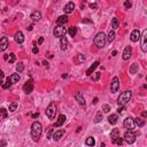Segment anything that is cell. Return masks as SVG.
Segmentation results:
<instances>
[{
    "instance_id": "cell-35",
    "label": "cell",
    "mask_w": 147,
    "mask_h": 147,
    "mask_svg": "<svg viewBox=\"0 0 147 147\" xmlns=\"http://www.w3.org/2000/svg\"><path fill=\"white\" fill-rule=\"evenodd\" d=\"M16 108H17V102H12L9 105V112H15Z\"/></svg>"
},
{
    "instance_id": "cell-41",
    "label": "cell",
    "mask_w": 147,
    "mask_h": 147,
    "mask_svg": "<svg viewBox=\"0 0 147 147\" xmlns=\"http://www.w3.org/2000/svg\"><path fill=\"white\" fill-rule=\"evenodd\" d=\"M3 77H5V75H3V71L0 69V84L2 85V79H3Z\"/></svg>"
},
{
    "instance_id": "cell-24",
    "label": "cell",
    "mask_w": 147,
    "mask_h": 147,
    "mask_svg": "<svg viewBox=\"0 0 147 147\" xmlns=\"http://www.w3.org/2000/svg\"><path fill=\"white\" fill-rule=\"evenodd\" d=\"M117 119H118L117 114H112V115H109V117H108V122L112 125H115L116 123H117Z\"/></svg>"
},
{
    "instance_id": "cell-20",
    "label": "cell",
    "mask_w": 147,
    "mask_h": 147,
    "mask_svg": "<svg viewBox=\"0 0 147 147\" xmlns=\"http://www.w3.org/2000/svg\"><path fill=\"white\" fill-rule=\"evenodd\" d=\"M60 47H61L62 51H66L67 48H68V39H67V37L61 38V40H60Z\"/></svg>"
},
{
    "instance_id": "cell-47",
    "label": "cell",
    "mask_w": 147,
    "mask_h": 147,
    "mask_svg": "<svg viewBox=\"0 0 147 147\" xmlns=\"http://www.w3.org/2000/svg\"><path fill=\"white\" fill-rule=\"evenodd\" d=\"M90 7L92 8V9H95V8L98 7V5H97L95 2H93V3H90Z\"/></svg>"
},
{
    "instance_id": "cell-9",
    "label": "cell",
    "mask_w": 147,
    "mask_h": 147,
    "mask_svg": "<svg viewBox=\"0 0 147 147\" xmlns=\"http://www.w3.org/2000/svg\"><path fill=\"white\" fill-rule=\"evenodd\" d=\"M141 39V50L143 52H147V30L145 29L143 31V34H140Z\"/></svg>"
},
{
    "instance_id": "cell-18",
    "label": "cell",
    "mask_w": 147,
    "mask_h": 147,
    "mask_svg": "<svg viewBox=\"0 0 147 147\" xmlns=\"http://www.w3.org/2000/svg\"><path fill=\"white\" fill-rule=\"evenodd\" d=\"M30 19H31L33 22H38V21H40V19H41V13L38 12V10H36V12H33V13L31 14Z\"/></svg>"
},
{
    "instance_id": "cell-58",
    "label": "cell",
    "mask_w": 147,
    "mask_h": 147,
    "mask_svg": "<svg viewBox=\"0 0 147 147\" xmlns=\"http://www.w3.org/2000/svg\"><path fill=\"white\" fill-rule=\"evenodd\" d=\"M100 147H106V144H105V143H102V144H101V146Z\"/></svg>"
},
{
    "instance_id": "cell-43",
    "label": "cell",
    "mask_w": 147,
    "mask_h": 147,
    "mask_svg": "<svg viewBox=\"0 0 147 147\" xmlns=\"http://www.w3.org/2000/svg\"><path fill=\"white\" fill-rule=\"evenodd\" d=\"M52 135H53V129H50L48 130V132H47V138L50 139V138H52Z\"/></svg>"
},
{
    "instance_id": "cell-44",
    "label": "cell",
    "mask_w": 147,
    "mask_h": 147,
    "mask_svg": "<svg viewBox=\"0 0 147 147\" xmlns=\"http://www.w3.org/2000/svg\"><path fill=\"white\" fill-rule=\"evenodd\" d=\"M124 108H125V106H119V108L117 109V113H118V114H122L123 112H124Z\"/></svg>"
},
{
    "instance_id": "cell-2",
    "label": "cell",
    "mask_w": 147,
    "mask_h": 147,
    "mask_svg": "<svg viewBox=\"0 0 147 147\" xmlns=\"http://www.w3.org/2000/svg\"><path fill=\"white\" fill-rule=\"evenodd\" d=\"M131 97H132L131 91H125V92L121 93L119 94V97L117 98V103H118V106H125V105L130 101Z\"/></svg>"
},
{
    "instance_id": "cell-6",
    "label": "cell",
    "mask_w": 147,
    "mask_h": 147,
    "mask_svg": "<svg viewBox=\"0 0 147 147\" xmlns=\"http://www.w3.org/2000/svg\"><path fill=\"white\" fill-rule=\"evenodd\" d=\"M123 126H124L128 131H133V129H135L136 124H135V119L132 118V117H126L124 119V122H123Z\"/></svg>"
},
{
    "instance_id": "cell-50",
    "label": "cell",
    "mask_w": 147,
    "mask_h": 147,
    "mask_svg": "<svg viewBox=\"0 0 147 147\" xmlns=\"http://www.w3.org/2000/svg\"><path fill=\"white\" fill-rule=\"evenodd\" d=\"M38 116H39V113H34V114H32V115H31V117H32V118H37Z\"/></svg>"
},
{
    "instance_id": "cell-56",
    "label": "cell",
    "mask_w": 147,
    "mask_h": 147,
    "mask_svg": "<svg viewBox=\"0 0 147 147\" xmlns=\"http://www.w3.org/2000/svg\"><path fill=\"white\" fill-rule=\"evenodd\" d=\"M67 77H68V75H67V74H64V75H62V78H67Z\"/></svg>"
},
{
    "instance_id": "cell-1",
    "label": "cell",
    "mask_w": 147,
    "mask_h": 147,
    "mask_svg": "<svg viewBox=\"0 0 147 147\" xmlns=\"http://www.w3.org/2000/svg\"><path fill=\"white\" fill-rule=\"evenodd\" d=\"M41 132H43V126L39 122H33L31 125V138L33 141H38L39 138L41 136Z\"/></svg>"
},
{
    "instance_id": "cell-48",
    "label": "cell",
    "mask_w": 147,
    "mask_h": 147,
    "mask_svg": "<svg viewBox=\"0 0 147 147\" xmlns=\"http://www.w3.org/2000/svg\"><path fill=\"white\" fill-rule=\"evenodd\" d=\"M43 43H44V37H40L39 39H38V44H39V45H41Z\"/></svg>"
},
{
    "instance_id": "cell-36",
    "label": "cell",
    "mask_w": 147,
    "mask_h": 147,
    "mask_svg": "<svg viewBox=\"0 0 147 147\" xmlns=\"http://www.w3.org/2000/svg\"><path fill=\"white\" fill-rule=\"evenodd\" d=\"M10 85H12V83H10L9 77H8V78H7V81H6V83H2V88H10Z\"/></svg>"
},
{
    "instance_id": "cell-57",
    "label": "cell",
    "mask_w": 147,
    "mask_h": 147,
    "mask_svg": "<svg viewBox=\"0 0 147 147\" xmlns=\"http://www.w3.org/2000/svg\"><path fill=\"white\" fill-rule=\"evenodd\" d=\"M43 63H44V66H46V67H48V63H47V62H46V61H44V62H43Z\"/></svg>"
},
{
    "instance_id": "cell-37",
    "label": "cell",
    "mask_w": 147,
    "mask_h": 147,
    "mask_svg": "<svg viewBox=\"0 0 147 147\" xmlns=\"http://www.w3.org/2000/svg\"><path fill=\"white\" fill-rule=\"evenodd\" d=\"M102 110H103V113H109L110 112V106L109 105H103Z\"/></svg>"
},
{
    "instance_id": "cell-32",
    "label": "cell",
    "mask_w": 147,
    "mask_h": 147,
    "mask_svg": "<svg viewBox=\"0 0 147 147\" xmlns=\"http://www.w3.org/2000/svg\"><path fill=\"white\" fill-rule=\"evenodd\" d=\"M68 32H69V34H70V37H75L76 33H77V29H76L75 27H71V28H69Z\"/></svg>"
},
{
    "instance_id": "cell-10",
    "label": "cell",
    "mask_w": 147,
    "mask_h": 147,
    "mask_svg": "<svg viewBox=\"0 0 147 147\" xmlns=\"http://www.w3.org/2000/svg\"><path fill=\"white\" fill-rule=\"evenodd\" d=\"M130 39H131V41H133V43H137V41L140 40V32H139L138 29H135V30L131 32Z\"/></svg>"
},
{
    "instance_id": "cell-27",
    "label": "cell",
    "mask_w": 147,
    "mask_h": 147,
    "mask_svg": "<svg viewBox=\"0 0 147 147\" xmlns=\"http://www.w3.org/2000/svg\"><path fill=\"white\" fill-rule=\"evenodd\" d=\"M114 39H115V32H114V30H112V31H109L108 36L106 37V41H108V43H112Z\"/></svg>"
},
{
    "instance_id": "cell-42",
    "label": "cell",
    "mask_w": 147,
    "mask_h": 147,
    "mask_svg": "<svg viewBox=\"0 0 147 147\" xmlns=\"http://www.w3.org/2000/svg\"><path fill=\"white\" fill-rule=\"evenodd\" d=\"M78 61H79V62H83V61H85V57L83 55V54H78Z\"/></svg>"
},
{
    "instance_id": "cell-17",
    "label": "cell",
    "mask_w": 147,
    "mask_h": 147,
    "mask_svg": "<svg viewBox=\"0 0 147 147\" xmlns=\"http://www.w3.org/2000/svg\"><path fill=\"white\" fill-rule=\"evenodd\" d=\"M14 39H15V41L17 43V44H22L23 41H24V36H23V33L21 31H17L15 33V37H14Z\"/></svg>"
},
{
    "instance_id": "cell-53",
    "label": "cell",
    "mask_w": 147,
    "mask_h": 147,
    "mask_svg": "<svg viewBox=\"0 0 147 147\" xmlns=\"http://www.w3.org/2000/svg\"><path fill=\"white\" fill-rule=\"evenodd\" d=\"M3 59L7 61V60H8V54H5V55H3Z\"/></svg>"
},
{
    "instance_id": "cell-40",
    "label": "cell",
    "mask_w": 147,
    "mask_h": 147,
    "mask_svg": "<svg viewBox=\"0 0 147 147\" xmlns=\"http://www.w3.org/2000/svg\"><path fill=\"white\" fill-rule=\"evenodd\" d=\"M131 6H132V3L130 2V1H125V2H124V7L126 8V9H129V8H131Z\"/></svg>"
},
{
    "instance_id": "cell-14",
    "label": "cell",
    "mask_w": 147,
    "mask_h": 147,
    "mask_svg": "<svg viewBox=\"0 0 147 147\" xmlns=\"http://www.w3.org/2000/svg\"><path fill=\"white\" fill-rule=\"evenodd\" d=\"M75 99H76V101L81 105V106H85V99H84V97H83V94L81 93V92H76L75 93Z\"/></svg>"
},
{
    "instance_id": "cell-11",
    "label": "cell",
    "mask_w": 147,
    "mask_h": 147,
    "mask_svg": "<svg viewBox=\"0 0 147 147\" xmlns=\"http://www.w3.org/2000/svg\"><path fill=\"white\" fill-rule=\"evenodd\" d=\"M131 55H132V48H131V46H126L124 48V51H123V55H122L123 60H124V61H126V60H129L130 58H131Z\"/></svg>"
},
{
    "instance_id": "cell-38",
    "label": "cell",
    "mask_w": 147,
    "mask_h": 147,
    "mask_svg": "<svg viewBox=\"0 0 147 147\" xmlns=\"http://www.w3.org/2000/svg\"><path fill=\"white\" fill-rule=\"evenodd\" d=\"M123 141H124V140H123V138L118 137V138H117V139H116V140H115V144H117V145H118V146H122Z\"/></svg>"
},
{
    "instance_id": "cell-8",
    "label": "cell",
    "mask_w": 147,
    "mask_h": 147,
    "mask_svg": "<svg viewBox=\"0 0 147 147\" xmlns=\"http://www.w3.org/2000/svg\"><path fill=\"white\" fill-rule=\"evenodd\" d=\"M118 88H119V79L118 77H114L112 79V83H110V92L115 93V92H117Z\"/></svg>"
},
{
    "instance_id": "cell-33",
    "label": "cell",
    "mask_w": 147,
    "mask_h": 147,
    "mask_svg": "<svg viewBox=\"0 0 147 147\" xmlns=\"http://www.w3.org/2000/svg\"><path fill=\"white\" fill-rule=\"evenodd\" d=\"M23 70H24V64H23V62H19L17 63V66H16V71L22 72Z\"/></svg>"
},
{
    "instance_id": "cell-23",
    "label": "cell",
    "mask_w": 147,
    "mask_h": 147,
    "mask_svg": "<svg viewBox=\"0 0 147 147\" xmlns=\"http://www.w3.org/2000/svg\"><path fill=\"white\" fill-rule=\"evenodd\" d=\"M66 116L64 115H60L59 116V118H58L57 123H55V128H60V126H62V124L64 122H66Z\"/></svg>"
},
{
    "instance_id": "cell-34",
    "label": "cell",
    "mask_w": 147,
    "mask_h": 147,
    "mask_svg": "<svg viewBox=\"0 0 147 147\" xmlns=\"http://www.w3.org/2000/svg\"><path fill=\"white\" fill-rule=\"evenodd\" d=\"M15 59H16L15 54L10 53V54H8V60H7V61H9V63H14L15 62Z\"/></svg>"
},
{
    "instance_id": "cell-3",
    "label": "cell",
    "mask_w": 147,
    "mask_h": 147,
    "mask_svg": "<svg viewBox=\"0 0 147 147\" xmlns=\"http://www.w3.org/2000/svg\"><path fill=\"white\" fill-rule=\"evenodd\" d=\"M94 44L99 48H102L106 44V34L103 32H98L97 36L94 37Z\"/></svg>"
},
{
    "instance_id": "cell-16",
    "label": "cell",
    "mask_w": 147,
    "mask_h": 147,
    "mask_svg": "<svg viewBox=\"0 0 147 147\" xmlns=\"http://www.w3.org/2000/svg\"><path fill=\"white\" fill-rule=\"evenodd\" d=\"M119 137V130L118 129H113L110 132V138H112V143L115 144V140Z\"/></svg>"
},
{
    "instance_id": "cell-7",
    "label": "cell",
    "mask_w": 147,
    "mask_h": 147,
    "mask_svg": "<svg viewBox=\"0 0 147 147\" xmlns=\"http://www.w3.org/2000/svg\"><path fill=\"white\" fill-rule=\"evenodd\" d=\"M136 133L133 131H126L124 133V138H123V140H125L128 144H133L136 141Z\"/></svg>"
},
{
    "instance_id": "cell-28",
    "label": "cell",
    "mask_w": 147,
    "mask_h": 147,
    "mask_svg": "<svg viewBox=\"0 0 147 147\" xmlns=\"http://www.w3.org/2000/svg\"><path fill=\"white\" fill-rule=\"evenodd\" d=\"M145 123H146V122H145V119L140 118V117H137V118L135 119V124L138 125L139 128H143V126L145 125Z\"/></svg>"
},
{
    "instance_id": "cell-25",
    "label": "cell",
    "mask_w": 147,
    "mask_h": 147,
    "mask_svg": "<svg viewBox=\"0 0 147 147\" xmlns=\"http://www.w3.org/2000/svg\"><path fill=\"white\" fill-rule=\"evenodd\" d=\"M9 81L12 84H15V83H17V82L20 81V75L19 74H13V75L9 76Z\"/></svg>"
},
{
    "instance_id": "cell-19",
    "label": "cell",
    "mask_w": 147,
    "mask_h": 147,
    "mask_svg": "<svg viewBox=\"0 0 147 147\" xmlns=\"http://www.w3.org/2000/svg\"><path fill=\"white\" fill-rule=\"evenodd\" d=\"M67 22H68V16H67V15L59 16V17H58V20H57L58 25H64Z\"/></svg>"
},
{
    "instance_id": "cell-49",
    "label": "cell",
    "mask_w": 147,
    "mask_h": 147,
    "mask_svg": "<svg viewBox=\"0 0 147 147\" xmlns=\"http://www.w3.org/2000/svg\"><path fill=\"white\" fill-rule=\"evenodd\" d=\"M0 147H6V141H5V140L0 141Z\"/></svg>"
},
{
    "instance_id": "cell-55",
    "label": "cell",
    "mask_w": 147,
    "mask_h": 147,
    "mask_svg": "<svg viewBox=\"0 0 147 147\" xmlns=\"http://www.w3.org/2000/svg\"><path fill=\"white\" fill-rule=\"evenodd\" d=\"M116 54H117V52H116V51H113V53H112V55H113V57H115Z\"/></svg>"
},
{
    "instance_id": "cell-30",
    "label": "cell",
    "mask_w": 147,
    "mask_h": 147,
    "mask_svg": "<svg viewBox=\"0 0 147 147\" xmlns=\"http://www.w3.org/2000/svg\"><path fill=\"white\" fill-rule=\"evenodd\" d=\"M101 119H102V113L98 112L97 115H95V118H94V123H100Z\"/></svg>"
},
{
    "instance_id": "cell-52",
    "label": "cell",
    "mask_w": 147,
    "mask_h": 147,
    "mask_svg": "<svg viewBox=\"0 0 147 147\" xmlns=\"http://www.w3.org/2000/svg\"><path fill=\"white\" fill-rule=\"evenodd\" d=\"M32 29H33V25H29V28H28V30H29V31H31Z\"/></svg>"
},
{
    "instance_id": "cell-51",
    "label": "cell",
    "mask_w": 147,
    "mask_h": 147,
    "mask_svg": "<svg viewBox=\"0 0 147 147\" xmlns=\"http://www.w3.org/2000/svg\"><path fill=\"white\" fill-rule=\"evenodd\" d=\"M98 101H99V99H98V98H94V99H93V103H94V105H95V103H98Z\"/></svg>"
},
{
    "instance_id": "cell-22",
    "label": "cell",
    "mask_w": 147,
    "mask_h": 147,
    "mask_svg": "<svg viewBox=\"0 0 147 147\" xmlns=\"http://www.w3.org/2000/svg\"><path fill=\"white\" fill-rule=\"evenodd\" d=\"M63 135H64V130H63V129H61V130H58V131L54 132L53 137H52V138H53L54 140H59V139L62 137Z\"/></svg>"
},
{
    "instance_id": "cell-39",
    "label": "cell",
    "mask_w": 147,
    "mask_h": 147,
    "mask_svg": "<svg viewBox=\"0 0 147 147\" xmlns=\"http://www.w3.org/2000/svg\"><path fill=\"white\" fill-rule=\"evenodd\" d=\"M0 114L2 115L3 118H6V117H7V110L5 109V108H1V109H0Z\"/></svg>"
},
{
    "instance_id": "cell-15",
    "label": "cell",
    "mask_w": 147,
    "mask_h": 147,
    "mask_svg": "<svg viewBox=\"0 0 147 147\" xmlns=\"http://www.w3.org/2000/svg\"><path fill=\"white\" fill-rule=\"evenodd\" d=\"M74 9H75V3L70 1V2H68L66 6H64V9L63 10H64L66 14H70V13L74 12Z\"/></svg>"
},
{
    "instance_id": "cell-13",
    "label": "cell",
    "mask_w": 147,
    "mask_h": 147,
    "mask_svg": "<svg viewBox=\"0 0 147 147\" xmlns=\"http://www.w3.org/2000/svg\"><path fill=\"white\" fill-rule=\"evenodd\" d=\"M23 90H24V92L27 94L31 93L32 91H33V83H32V81H28L27 83L24 84V86H23Z\"/></svg>"
},
{
    "instance_id": "cell-12",
    "label": "cell",
    "mask_w": 147,
    "mask_h": 147,
    "mask_svg": "<svg viewBox=\"0 0 147 147\" xmlns=\"http://www.w3.org/2000/svg\"><path fill=\"white\" fill-rule=\"evenodd\" d=\"M9 43H8V38L7 37H2L0 39V52H3V51L7 50Z\"/></svg>"
},
{
    "instance_id": "cell-21",
    "label": "cell",
    "mask_w": 147,
    "mask_h": 147,
    "mask_svg": "<svg viewBox=\"0 0 147 147\" xmlns=\"http://www.w3.org/2000/svg\"><path fill=\"white\" fill-rule=\"evenodd\" d=\"M99 64H100V62H99V61H95V62H94L93 64H92V66H91L90 68L88 69V71H86V75H88V76H91V75H92V72L95 70V68H98V66H99Z\"/></svg>"
},
{
    "instance_id": "cell-46",
    "label": "cell",
    "mask_w": 147,
    "mask_h": 147,
    "mask_svg": "<svg viewBox=\"0 0 147 147\" xmlns=\"http://www.w3.org/2000/svg\"><path fill=\"white\" fill-rule=\"evenodd\" d=\"M38 52H39L38 47H37V46H34L33 48H32V53H33V54H38Z\"/></svg>"
},
{
    "instance_id": "cell-45",
    "label": "cell",
    "mask_w": 147,
    "mask_h": 147,
    "mask_svg": "<svg viewBox=\"0 0 147 147\" xmlns=\"http://www.w3.org/2000/svg\"><path fill=\"white\" fill-rule=\"evenodd\" d=\"M100 76H101V72H97V75L94 76L92 79H93V81H98V79L100 78Z\"/></svg>"
},
{
    "instance_id": "cell-4",
    "label": "cell",
    "mask_w": 147,
    "mask_h": 147,
    "mask_svg": "<svg viewBox=\"0 0 147 147\" xmlns=\"http://www.w3.org/2000/svg\"><path fill=\"white\" fill-rule=\"evenodd\" d=\"M55 115H57V106H55L54 102H51L48 105V107L46 108V116L50 119H54Z\"/></svg>"
},
{
    "instance_id": "cell-29",
    "label": "cell",
    "mask_w": 147,
    "mask_h": 147,
    "mask_svg": "<svg viewBox=\"0 0 147 147\" xmlns=\"http://www.w3.org/2000/svg\"><path fill=\"white\" fill-rule=\"evenodd\" d=\"M85 144L88 145V146L93 147L94 145H95V139H94L93 137H88V138H86V141H85Z\"/></svg>"
},
{
    "instance_id": "cell-26",
    "label": "cell",
    "mask_w": 147,
    "mask_h": 147,
    "mask_svg": "<svg viewBox=\"0 0 147 147\" xmlns=\"http://www.w3.org/2000/svg\"><path fill=\"white\" fill-rule=\"evenodd\" d=\"M138 63H133L131 67H130V69H129V72L131 74V75H135V74H137L138 72Z\"/></svg>"
},
{
    "instance_id": "cell-31",
    "label": "cell",
    "mask_w": 147,
    "mask_h": 147,
    "mask_svg": "<svg viewBox=\"0 0 147 147\" xmlns=\"http://www.w3.org/2000/svg\"><path fill=\"white\" fill-rule=\"evenodd\" d=\"M118 24H119L118 19L114 17V19L112 20V28H113V29H117V28H118Z\"/></svg>"
},
{
    "instance_id": "cell-5",
    "label": "cell",
    "mask_w": 147,
    "mask_h": 147,
    "mask_svg": "<svg viewBox=\"0 0 147 147\" xmlns=\"http://www.w3.org/2000/svg\"><path fill=\"white\" fill-rule=\"evenodd\" d=\"M68 32L64 25H57L53 30V34L54 37H59V38H62V37H66V33Z\"/></svg>"
},
{
    "instance_id": "cell-54",
    "label": "cell",
    "mask_w": 147,
    "mask_h": 147,
    "mask_svg": "<svg viewBox=\"0 0 147 147\" xmlns=\"http://www.w3.org/2000/svg\"><path fill=\"white\" fill-rule=\"evenodd\" d=\"M143 117H147V113H146V112H143Z\"/></svg>"
}]
</instances>
